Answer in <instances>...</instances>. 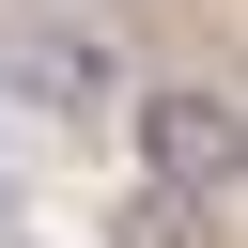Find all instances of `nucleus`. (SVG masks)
I'll use <instances>...</instances> for the list:
<instances>
[{"label": "nucleus", "mask_w": 248, "mask_h": 248, "mask_svg": "<svg viewBox=\"0 0 248 248\" xmlns=\"http://www.w3.org/2000/svg\"><path fill=\"white\" fill-rule=\"evenodd\" d=\"M140 170L155 186H186V202H232L248 186V93H217V78H140Z\"/></svg>", "instance_id": "f257e3e1"}, {"label": "nucleus", "mask_w": 248, "mask_h": 248, "mask_svg": "<svg viewBox=\"0 0 248 248\" xmlns=\"http://www.w3.org/2000/svg\"><path fill=\"white\" fill-rule=\"evenodd\" d=\"M0 78H16L31 108H62V124H93V108H140V93H124V62H108V31H78V16H31V31L0 46Z\"/></svg>", "instance_id": "f03ea898"}, {"label": "nucleus", "mask_w": 248, "mask_h": 248, "mask_svg": "<svg viewBox=\"0 0 248 248\" xmlns=\"http://www.w3.org/2000/svg\"><path fill=\"white\" fill-rule=\"evenodd\" d=\"M108 232H124V248H202V202H186V186H140Z\"/></svg>", "instance_id": "7ed1b4c3"}]
</instances>
